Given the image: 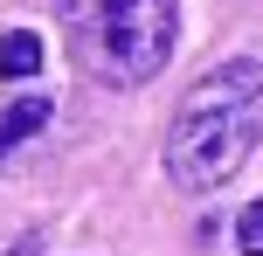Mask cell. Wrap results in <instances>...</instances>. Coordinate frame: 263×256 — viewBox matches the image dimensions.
Here are the masks:
<instances>
[{
  "label": "cell",
  "mask_w": 263,
  "mask_h": 256,
  "mask_svg": "<svg viewBox=\"0 0 263 256\" xmlns=\"http://www.w3.org/2000/svg\"><path fill=\"white\" fill-rule=\"evenodd\" d=\"M256 139H263V63L256 55H229L173 104L166 180L180 194H215L222 180H236L250 166Z\"/></svg>",
  "instance_id": "6da1fadb"
},
{
  "label": "cell",
  "mask_w": 263,
  "mask_h": 256,
  "mask_svg": "<svg viewBox=\"0 0 263 256\" xmlns=\"http://www.w3.org/2000/svg\"><path fill=\"white\" fill-rule=\"evenodd\" d=\"M69 55L111 90H139L166 69L180 0H55Z\"/></svg>",
  "instance_id": "7a4b0ae2"
},
{
  "label": "cell",
  "mask_w": 263,
  "mask_h": 256,
  "mask_svg": "<svg viewBox=\"0 0 263 256\" xmlns=\"http://www.w3.org/2000/svg\"><path fill=\"white\" fill-rule=\"evenodd\" d=\"M49 118H55V104H49V97H21V104H7V111H0V160H7L21 139H35Z\"/></svg>",
  "instance_id": "3957f363"
},
{
  "label": "cell",
  "mask_w": 263,
  "mask_h": 256,
  "mask_svg": "<svg viewBox=\"0 0 263 256\" xmlns=\"http://www.w3.org/2000/svg\"><path fill=\"white\" fill-rule=\"evenodd\" d=\"M42 69V35L35 28H7V35H0V76H35Z\"/></svg>",
  "instance_id": "277c9868"
},
{
  "label": "cell",
  "mask_w": 263,
  "mask_h": 256,
  "mask_svg": "<svg viewBox=\"0 0 263 256\" xmlns=\"http://www.w3.org/2000/svg\"><path fill=\"white\" fill-rule=\"evenodd\" d=\"M236 249H242V256H263V201H250V208L236 215Z\"/></svg>",
  "instance_id": "5b68a950"
}]
</instances>
